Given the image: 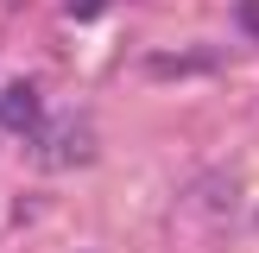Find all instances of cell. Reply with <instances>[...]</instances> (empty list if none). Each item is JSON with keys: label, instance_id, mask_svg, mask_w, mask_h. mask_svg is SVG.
I'll list each match as a JSON object with an SVG mask.
<instances>
[{"label": "cell", "instance_id": "obj_1", "mask_svg": "<svg viewBox=\"0 0 259 253\" xmlns=\"http://www.w3.org/2000/svg\"><path fill=\"white\" fill-rule=\"evenodd\" d=\"M38 114H45V108H38V89L32 82H13L7 95H0V126H13V133H32Z\"/></svg>", "mask_w": 259, "mask_h": 253}]
</instances>
